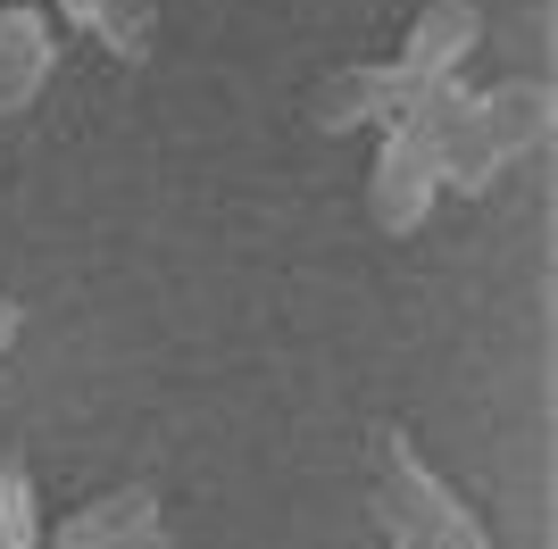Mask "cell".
<instances>
[{"label": "cell", "instance_id": "cell-1", "mask_svg": "<svg viewBox=\"0 0 558 549\" xmlns=\"http://www.w3.org/2000/svg\"><path fill=\"white\" fill-rule=\"evenodd\" d=\"M459 109V75L450 84H425L409 109L384 117V150L367 167V217L384 233H417L434 192H442V125Z\"/></svg>", "mask_w": 558, "mask_h": 549}, {"label": "cell", "instance_id": "cell-2", "mask_svg": "<svg viewBox=\"0 0 558 549\" xmlns=\"http://www.w3.org/2000/svg\"><path fill=\"white\" fill-rule=\"evenodd\" d=\"M550 134V84H492L459 91L442 125V183L450 192H492V175Z\"/></svg>", "mask_w": 558, "mask_h": 549}, {"label": "cell", "instance_id": "cell-3", "mask_svg": "<svg viewBox=\"0 0 558 549\" xmlns=\"http://www.w3.org/2000/svg\"><path fill=\"white\" fill-rule=\"evenodd\" d=\"M375 516H384V541L392 549H492L484 525L459 508L434 466L417 457V441L400 434H375Z\"/></svg>", "mask_w": 558, "mask_h": 549}, {"label": "cell", "instance_id": "cell-4", "mask_svg": "<svg viewBox=\"0 0 558 549\" xmlns=\"http://www.w3.org/2000/svg\"><path fill=\"white\" fill-rule=\"evenodd\" d=\"M34 549H167V525H159V491H100L93 508H75L59 533H43Z\"/></svg>", "mask_w": 558, "mask_h": 549}, {"label": "cell", "instance_id": "cell-5", "mask_svg": "<svg viewBox=\"0 0 558 549\" xmlns=\"http://www.w3.org/2000/svg\"><path fill=\"white\" fill-rule=\"evenodd\" d=\"M417 91H425V84L400 68V59H384V68H342V75H326V84H317V125H326V134L384 125V117L409 109Z\"/></svg>", "mask_w": 558, "mask_h": 549}, {"label": "cell", "instance_id": "cell-6", "mask_svg": "<svg viewBox=\"0 0 558 549\" xmlns=\"http://www.w3.org/2000/svg\"><path fill=\"white\" fill-rule=\"evenodd\" d=\"M484 42V17H475V0H425L417 25H409V42H400V68L417 75V84H450L466 68V50Z\"/></svg>", "mask_w": 558, "mask_h": 549}, {"label": "cell", "instance_id": "cell-7", "mask_svg": "<svg viewBox=\"0 0 558 549\" xmlns=\"http://www.w3.org/2000/svg\"><path fill=\"white\" fill-rule=\"evenodd\" d=\"M50 59H59V42H50V17L43 9H0V117L34 109V91L50 84Z\"/></svg>", "mask_w": 558, "mask_h": 549}, {"label": "cell", "instance_id": "cell-8", "mask_svg": "<svg viewBox=\"0 0 558 549\" xmlns=\"http://www.w3.org/2000/svg\"><path fill=\"white\" fill-rule=\"evenodd\" d=\"M84 34L117 50V59H150V34H159V0H59Z\"/></svg>", "mask_w": 558, "mask_h": 549}, {"label": "cell", "instance_id": "cell-9", "mask_svg": "<svg viewBox=\"0 0 558 549\" xmlns=\"http://www.w3.org/2000/svg\"><path fill=\"white\" fill-rule=\"evenodd\" d=\"M43 541V500H34V466L9 457L0 466V549H34Z\"/></svg>", "mask_w": 558, "mask_h": 549}, {"label": "cell", "instance_id": "cell-10", "mask_svg": "<svg viewBox=\"0 0 558 549\" xmlns=\"http://www.w3.org/2000/svg\"><path fill=\"white\" fill-rule=\"evenodd\" d=\"M17 325H25V308H17V300H9V292H0V350L17 342Z\"/></svg>", "mask_w": 558, "mask_h": 549}]
</instances>
